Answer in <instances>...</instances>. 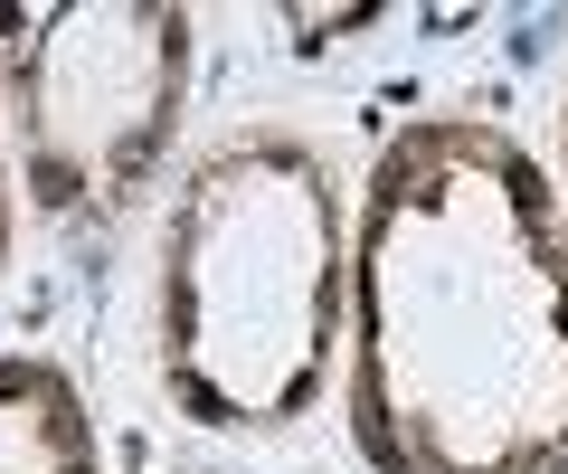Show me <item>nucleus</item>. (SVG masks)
Listing matches in <instances>:
<instances>
[{
  "label": "nucleus",
  "instance_id": "7ed1b4c3",
  "mask_svg": "<svg viewBox=\"0 0 568 474\" xmlns=\"http://www.w3.org/2000/svg\"><path fill=\"white\" fill-rule=\"evenodd\" d=\"M181 10H0V95L20 181L48 219L114 209L181 104Z\"/></svg>",
  "mask_w": 568,
  "mask_h": 474
},
{
  "label": "nucleus",
  "instance_id": "20e7f679",
  "mask_svg": "<svg viewBox=\"0 0 568 474\" xmlns=\"http://www.w3.org/2000/svg\"><path fill=\"white\" fill-rule=\"evenodd\" d=\"M0 474H95L67 380L0 371Z\"/></svg>",
  "mask_w": 568,
  "mask_h": 474
},
{
  "label": "nucleus",
  "instance_id": "f03ea898",
  "mask_svg": "<svg viewBox=\"0 0 568 474\" xmlns=\"http://www.w3.org/2000/svg\"><path fill=\"white\" fill-rule=\"evenodd\" d=\"M332 171L284 133L190 171L162 228V380L200 427H284L332 361Z\"/></svg>",
  "mask_w": 568,
  "mask_h": 474
},
{
  "label": "nucleus",
  "instance_id": "f257e3e1",
  "mask_svg": "<svg viewBox=\"0 0 568 474\" xmlns=\"http://www.w3.org/2000/svg\"><path fill=\"white\" fill-rule=\"evenodd\" d=\"M351 417L379 474H568V248L503 133L388 143L361 228Z\"/></svg>",
  "mask_w": 568,
  "mask_h": 474
},
{
  "label": "nucleus",
  "instance_id": "39448f33",
  "mask_svg": "<svg viewBox=\"0 0 568 474\" xmlns=\"http://www.w3.org/2000/svg\"><path fill=\"white\" fill-rule=\"evenodd\" d=\"M0 256H10V171H0Z\"/></svg>",
  "mask_w": 568,
  "mask_h": 474
}]
</instances>
